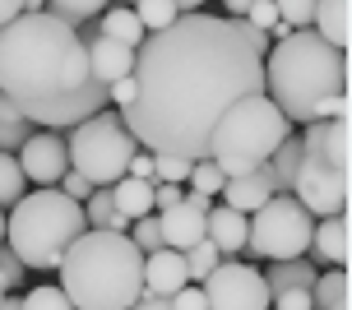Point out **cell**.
Here are the masks:
<instances>
[{"label":"cell","mask_w":352,"mask_h":310,"mask_svg":"<svg viewBox=\"0 0 352 310\" xmlns=\"http://www.w3.org/2000/svg\"><path fill=\"white\" fill-rule=\"evenodd\" d=\"M269 47V33L246 19L176 14V23L135 47V98L121 107L125 130L148 153L209 157L218 116L250 93H264Z\"/></svg>","instance_id":"6da1fadb"},{"label":"cell","mask_w":352,"mask_h":310,"mask_svg":"<svg viewBox=\"0 0 352 310\" xmlns=\"http://www.w3.org/2000/svg\"><path fill=\"white\" fill-rule=\"evenodd\" d=\"M88 84V42L47 10H23L0 28V93L10 102H56Z\"/></svg>","instance_id":"7a4b0ae2"},{"label":"cell","mask_w":352,"mask_h":310,"mask_svg":"<svg viewBox=\"0 0 352 310\" xmlns=\"http://www.w3.org/2000/svg\"><path fill=\"white\" fill-rule=\"evenodd\" d=\"M264 98L292 125L348 116V52L316 28H292L264 52Z\"/></svg>","instance_id":"3957f363"},{"label":"cell","mask_w":352,"mask_h":310,"mask_svg":"<svg viewBox=\"0 0 352 310\" xmlns=\"http://www.w3.org/2000/svg\"><path fill=\"white\" fill-rule=\"evenodd\" d=\"M56 269L74 310H130L144 296V250L125 232L88 227Z\"/></svg>","instance_id":"277c9868"},{"label":"cell","mask_w":352,"mask_h":310,"mask_svg":"<svg viewBox=\"0 0 352 310\" xmlns=\"http://www.w3.org/2000/svg\"><path fill=\"white\" fill-rule=\"evenodd\" d=\"M84 232V204L65 190H28L5 218V245L19 255L23 269H56L70 241Z\"/></svg>","instance_id":"5b68a950"},{"label":"cell","mask_w":352,"mask_h":310,"mask_svg":"<svg viewBox=\"0 0 352 310\" xmlns=\"http://www.w3.org/2000/svg\"><path fill=\"white\" fill-rule=\"evenodd\" d=\"M292 135V121L264 93H250L241 102H232L209 135V157L218 162L223 176H246L269 162V153Z\"/></svg>","instance_id":"8992f818"},{"label":"cell","mask_w":352,"mask_h":310,"mask_svg":"<svg viewBox=\"0 0 352 310\" xmlns=\"http://www.w3.org/2000/svg\"><path fill=\"white\" fill-rule=\"evenodd\" d=\"M135 135L125 130L121 111H98V116H88L70 130L65 139V153H70V172H79L88 186H111V181H121L125 167H130V157H135Z\"/></svg>","instance_id":"52a82bcc"},{"label":"cell","mask_w":352,"mask_h":310,"mask_svg":"<svg viewBox=\"0 0 352 310\" xmlns=\"http://www.w3.org/2000/svg\"><path fill=\"white\" fill-rule=\"evenodd\" d=\"M311 227H316V218L292 195H274L250 213L246 245L260 259H301L311 250Z\"/></svg>","instance_id":"ba28073f"},{"label":"cell","mask_w":352,"mask_h":310,"mask_svg":"<svg viewBox=\"0 0 352 310\" xmlns=\"http://www.w3.org/2000/svg\"><path fill=\"white\" fill-rule=\"evenodd\" d=\"M311 218H334V213H348V172L329 167L324 157H306L301 153V167L292 176V190H287Z\"/></svg>","instance_id":"9c48e42d"},{"label":"cell","mask_w":352,"mask_h":310,"mask_svg":"<svg viewBox=\"0 0 352 310\" xmlns=\"http://www.w3.org/2000/svg\"><path fill=\"white\" fill-rule=\"evenodd\" d=\"M204 306L209 310H269V283L250 264L218 259V269L204 278Z\"/></svg>","instance_id":"30bf717a"},{"label":"cell","mask_w":352,"mask_h":310,"mask_svg":"<svg viewBox=\"0 0 352 310\" xmlns=\"http://www.w3.org/2000/svg\"><path fill=\"white\" fill-rule=\"evenodd\" d=\"M19 167H23V181H33V186H56L60 176L70 172L65 139L56 135V130H33V135L19 144Z\"/></svg>","instance_id":"8fae6325"},{"label":"cell","mask_w":352,"mask_h":310,"mask_svg":"<svg viewBox=\"0 0 352 310\" xmlns=\"http://www.w3.org/2000/svg\"><path fill=\"white\" fill-rule=\"evenodd\" d=\"M204 218H209V199L186 190V199L172 208L158 213V232H162V245L172 250H190L195 241H204Z\"/></svg>","instance_id":"7c38bea8"},{"label":"cell","mask_w":352,"mask_h":310,"mask_svg":"<svg viewBox=\"0 0 352 310\" xmlns=\"http://www.w3.org/2000/svg\"><path fill=\"white\" fill-rule=\"evenodd\" d=\"M88 42V79H98V84H116L125 79L130 69H135V47H125V42H111V37H84Z\"/></svg>","instance_id":"4fadbf2b"},{"label":"cell","mask_w":352,"mask_h":310,"mask_svg":"<svg viewBox=\"0 0 352 310\" xmlns=\"http://www.w3.org/2000/svg\"><path fill=\"white\" fill-rule=\"evenodd\" d=\"M186 283H190V274H186V255H181V250L162 245L153 255H144V292L148 296H172V292H181Z\"/></svg>","instance_id":"5bb4252c"},{"label":"cell","mask_w":352,"mask_h":310,"mask_svg":"<svg viewBox=\"0 0 352 310\" xmlns=\"http://www.w3.org/2000/svg\"><path fill=\"white\" fill-rule=\"evenodd\" d=\"M223 204L228 208H236V213H255V208L264 204V199H274L278 190H274V176H269V167H255V172H246V176H228L223 181Z\"/></svg>","instance_id":"9a60e30c"},{"label":"cell","mask_w":352,"mask_h":310,"mask_svg":"<svg viewBox=\"0 0 352 310\" xmlns=\"http://www.w3.org/2000/svg\"><path fill=\"white\" fill-rule=\"evenodd\" d=\"M306 255L316 259V264L343 269V264H348V213L316 218V227H311V250H306Z\"/></svg>","instance_id":"2e32d148"},{"label":"cell","mask_w":352,"mask_h":310,"mask_svg":"<svg viewBox=\"0 0 352 310\" xmlns=\"http://www.w3.org/2000/svg\"><path fill=\"white\" fill-rule=\"evenodd\" d=\"M246 232H250L246 213H236V208H228V204H209L204 236L218 245V255H236V250H246Z\"/></svg>","instance_id":"e0dca14e"},{"label":"cell","mask_w":352,"mask_h":310,"mask_svg":"<svg viewBox=\"0 0 352 310\" xmlns=\"http://www.w3.org/2000/svg\"><path fill=\"white\" fill-rule=\"evenodd\" d=\"M311 28H316L329 47H338V52H348V0H316V14H311Z\"/></svg>","instance_id":"ac0fdd59"},{"label":"cell","mask_w":352,"mask_h":310,"mask_svg":"<svg viewBox=\"0 0 352 310\" xmlns=\"http://www.w3.org/2000/svg\"><path fill=\"white\" fill-rule=\"evenodd\" d=\"M111 204L116 213H125L130 223L144 218V213H153V181H140V176H121V181H111Z\"/></svg>","instance_id":"d6986e66"},{"label":"cell","mask_w":352,"mask_h":310,"mask_svg":"<svg viewBox=\"0 0 352 310\" xmlns=\"http://www.w3.org/2000/svg\"><path fill=\"white\" fill-rule=\"evenodd\" d=\"M316 274H320V264H316V259H306V255H301V259H274L269 274H264V283H269V296L287 292V287H306V292H311Z\"/></svg>","instance_id":"ffe728a7"},{"label":"cell","mask_w":352,"mask_h":310,"mask_svg":"<svg viewBox=\"0 0 352 310\" xmlns=\"http://www.w3.org/2000/svg\"><path fill=\"white\" fill-rule=\"evenodd\" d=\"M98 28H102V37H111V42H125V47H140L144 37V23L135 19V10H125V5H116V10H102L98 14Z\"/></svg>","instance_id":"44dd1931"},{"label":"cell","mask_w":352,"mask_h":310,"mask_svg":"<svg viewBox=\"0 0 352 310\" xmlns=\"http://www.w3.org/2000/svg\"><path fill=\"white\" fill-rule=\"evenodd\" d=\"M264 167H269V176H274V190H278V195H287V190H292V176H297V167H301V139L287 135L278 148L269 153V162H264Z\"/></svg>","instance_id":"7402d4cb"},{"label":"cell","mask_w":352,"mask_h":310,"mask_svg":"<svg viewBox=\"0 0 352 310\" xmlns=\"http://www.w3.org/2000/svg\"><path fill=\"white\" fill-rule=\"evenodd\" d=\"M33 135V121L19 116V107L0 93V153H19V144Z\"/></svg>","instance_id":"603a6c76"},{"label":"cell","mask_w":352,"mask_h":310,"mask_svg":"<svg viewBox=\"0 0 352 310\" xmlns=\"http://www.w3.org/2000/svg\"><path fill=\"white\" fill-rule=\"evenodd\" d=\"M338 301H348V269L316 274V283H311V306L329 310V306H338Z\"/></svg>","instance_id":"cb8c5ba5"},{"label":"cell","mask_w":352,"mask_h":310,"mask_svg":"<svg viewBox=\"0 0 352 310\" xmlns=\"http://www.w3.org/2000/svg\"><path fill=\"white\" fill-rule=\"evenodd\" d=\"M111 5V0H47V14H56V19H65L70 28H84L88 19H98Z\"/></svg>","instance_id":"d4e9b609"},{"label":"cell","mask_w":352,"mask_h":310,"mask_svg":"<svg viewBox=\"0 0 352 310\" xmlns=\"http://www.w3.org/2000/svg\"><path fill=\"white\" fill-rule=\"evenodd\" d=\"M176 0H135V19L144 23V33H162L167 23H176Z\"/></svg>","instance_id":"484cf974"},{"label":"cell","mask_w":352,"mask_h":310,"mask_svg":"<svg viewBox=\"0 0 352 310\" xmlns=\"http://www.w3.org/2000/svg\"><path fill=\"white\" fill-rule=\"evenodd\" d=\"M28 190H23V167L14 153H0V208H14Z\"/></svg>","instance_id":"4316f807"},{"label":"cell","mask_w":352,"mask_h":310,"mask_svg":"<svg viewBox=\"0 0 352 310\" xmlns=\"http://www.w3.org/2000/svg\"><path fill=\"white\" fill-rule=\"evenodd\" d=\"M181 255H186V274H190V283H204V278L213 274V269H218V245L209 241V236H204V241H195L190 250H181Z\"/></svg>","instance_id":"83f0119b"},{"label":"cell","mask_w":352,"mask_h":310,"mask_svg":"<svg viewBox=\"0 0 352 310\" xmlns=\"http://www.w3.org/2000/svg\"><path fill=\"white\" fill-rule=\"evenodd\" d=\"M186 181H190V190H195V195L213 199V195L223 190V181H228V176L218 172V162H213V157H199V162H190V176H186Z\"/></svg>","instance_id":"f1b7e54d"},{"label":"cell","mask_w":352,"mask_h":310,"mask_svg":"<svg viewBox=\"0 0 352 310\" xmlns=\"http://www.w3.org/2000/svg\"><path fill=\"white\" fill-rule=\"evenodd\" d=\"M111 218H116V204H111V190L98 186L93 195L84 199V223L88 227H111Z\"/></svg>","instance_id":"f546056e"},{"label":"cell","mask_w":352,"mask_h":310,"mask_svg":"<svg viewBox=\"0 0 352 310\" xmlns=\"http://www.w3.org/2000/svg\"><path fill=\"white\" fill-rule=\"evenodd\" d=\"M186 176H190V157H181V153H153V181L181 186Z\"/></svg>","instance_id":"4dcf8cb0"},{"label":"cell","mask_w":352,"mask_h":310,"mask_svg":"<svg viewBox=\"0 0 352 310\" xmlns=\"http://www.w3.org/2000/svg\"><path fill=\"white\" fill-rule=\"evenodd\" d=\"M125 236H130V241L140 245L144 255H153V250H162V232H158V218H153V213H144V218H135Z\"/></svg>","instance_id":"1f68e13d"},{"label":"cell","mask_w":352,"mask_h":310,"mask_svg":"<svg viewBox=\"0 0 352 310\" xmlns=\"http://www.w3.org/2000/svg\"><path fill=\"white\" fill-rule=\"evenodd\" d=\"M23 310H74V306L60 287H47V283H42V287H33V292L23 296Z\"/></svg>","instance_id":"d6a6232c"},{"label":"cell","mask_w":352,"mask_h":310,"mask_svg":"<svg viewBox=\"0 0 352 310\" xmlns=\"http://www.w3.org/2000/svg\"><path fill=\"white\" fill-rule=\"evenodd\" d=\"M278 5V19L287 28H311V14H316V0H274Z\"/></svg>","instance_id":"836d02e7"},{"label":"cell","mask_w":352,"mask_h":310,"mask_svg":"<svg viewBox=\"0 0 352 310\" xmlns=\"http://www.w3.org/2000/svg\"><path fill=\"white\" fill-rule=\"evenodd\" d=\"M0 283H5V292L23 283V264H19V255H14L5 241H0Z\"/></svg>","instance_id":"e575fe53"},{"label":"cell","mask_w":352,"mask_h":310,"mask_svg":"<svg viewBox=\"0 0 352 310\" xmlns=\"http://www.w3.org/2000/svg\"><path fill=\"white\" fill-rule=\"evenodd\" d=\"M269 306H274V310H316V306H311V292H306V287L274 292V296H269Z\"/></svg>","instance_id":"d590c367"},{"label":"cell","mask_w":352,"mask_h":310,"mask_svg":"<svg viewBox=\"0 0 352 310\" xmlns=\"http://www.w3.org/2000/svg\"><path fill=\"white\" fill-rule=\"evenodd\" d=\"M246 23H255V28H264V33H269V28H274V23H278V5H274V0H255V5H250L246 14Z\"/></svg>","instance_id":"8d00e7d4"},{"label":"cell","mask_w":352,"mask_h":310,"mask_svg":"<svg viewBox=\"0 0 352 310\" xmlns=\"http://www.w3.org/2000/svg\"><path fill=\"white\" fill-rule=\"evenodd\" d=\"M167 301H172V310H209L204 306V287H195V283H186V287L172 292Z\"/></svg>","instance_id":"74e56055"},{"label":"cell","mask_w":352,"mask_h":310,"mask_svg":"<svg viewBox=\"0 0 352 310\" xmlns=\"http://www.w3.org/2000/svg\"><path fill=\"white\" fill-rule=\"evenodd\" d=\"M60 190H65L70 199H79V204H84V199H88V195H93L98 186H88V181H84L79 172H65V176H60Z\"/></svg>","instance_id":"f35d334b"},{"label":"cell","mask_w":352,"mask_h":310,"mask_svg":"<svg viewBox=\"0 0 352 310\" xmlns=\"http://www.w3.org/2000/svg\"><path fill=\"white\" fill-rule=\"evenodd\" d=\"M125 176H140V181H153V153H140V148H135V157H130V167H125Z\"/></svg>","instance_id":"ab89813d"},{"label":"cell","mask_w":352,"mask_h":310,"mask_svg":"<svg viewBox=\"0 0 352 310\" xmlns=\"http://www.w3.org/2000/svg\"><path fill=\"white\" fill-rule=\"evenodd\" d=\"M130 310H172V301H167V296H148V292H144Z\"/></svg>","instance_id":"60d3db41"},{"label":"cell","mask_w":352,"mask_h":310,"mask_svg":"<svg viewBox=\"0 0 352 310\" xmlns=\"http://www.w3.org/2000/svg\"><path fill=\"white\" fill-rule=\"evenodd\" d=\"M23 14V0H0V28L10 23V19H19Z\"/></svg>","instance_id":"b9f144b4"},{"label":"cell","mask_w":352,"mask_h":310,"mask_svg":"<svg viewBox=\"0 0 352 310\" xmlns=\"http://www.w3.org/2000/svg\"><path fill=\"white\" fill-rule=\"evenodd\" d=\"M223 5H228V19H241L250 5H255V0H223Z\"/></svg>","instance_id":"7bdbcfd3"},{"label":"cell","mask_w":352,"mask_h":310,"mask_svg":"<svg viewBox=\"0 0 352 310\" xmlns=\"http://www.w3.org/2000/svg\"><path fill=\"white\" fill-rule=\"evenodd\" d=\"M199 5H209V0H176V10H181V14H195Z\"/></svg>","instance_id":"ee69618b"},{"label":"cell","mask_w":352,"mask_h":310,"mask_svg":"<svg viewBox=\"0 0 352 310\" xmlns=\"http://www.w3.org/2000/svg\"><path fill=\"white\" fill-rule=\"evenodd\" d=\"M0 310H23V296H0Z\"/></svg>","instance_id":"f6af8a7d"},{"label":"cell","mask_w":352,"mask_h":310,"mask_svg":"<svg viewBox=\"0 0 352 310\" xmlns=\"http://www.w3.org/2000/svg\"><path fill=\"white\" fill-rule=\"evenodd\" d=\"M23 10H47V0H23Z\"/></svg>","instance_id":"bcb514c9"},{"label":"cell","mask_w":352,"mask_h":310,"mask_svg":"<svg viewBox=\"0 0 352 310\" xmlns=\"http://www.w3.org/2000/svg\"><path fill=\"white\" fill-rule=\"evenodd\" d=\"M0 241H5V208H0Z\"/></svg>","instance_id":"7dc6e473"},{"label":"cell","mask_w":352,"mask_h":310,"mask_svg":"<svg viewBox=\"0 0 352 310\" xmlns=\"http://www.w3.org/2000/svg\"><path fill=\"white\" fill-rule=\"evenodd\" d=\"M329 310H348V301H338V306H329Z\"/></svg>","instance_id":"c3c4849f"},{"label":"cell","mask_w":352,"mask_h":310,"mask_svg":"<svg viewBox=\"0 0 352 310\" xmlns=\"http://www.w3.org/2000/svg\"><path fill=\"white\" fill-rule=\"evenodd\" d=\"M0 296H5V283H0Z\"/></svg>","instance_id":"681fc988"},{"label":"cell","mask_w":352,"mask_h":310,"mask_svg":"<svg viewBox=\"0 0 352 310\" xmlns=\"http://www.w3.org/2000/svg\"><path fill=\"white\" fill-rule=\"evenodd\" d=\"M125 5H135V0H125Z\"/></svg>","instance_id":"f907efd6"},{"label":"cell","mask_w":352,"mask_h":310,"mask_svg":"<svg viewBox=\"0 0 352 310\" xmlns=\"http://www.w3.org/2000/svg\"><path fill=\"white\" fill-rule=\"evenodd\" d=\"M269 310H274V306H269Z\"/></svg>","instance_id":"816d5d0a"}]
</instances>
